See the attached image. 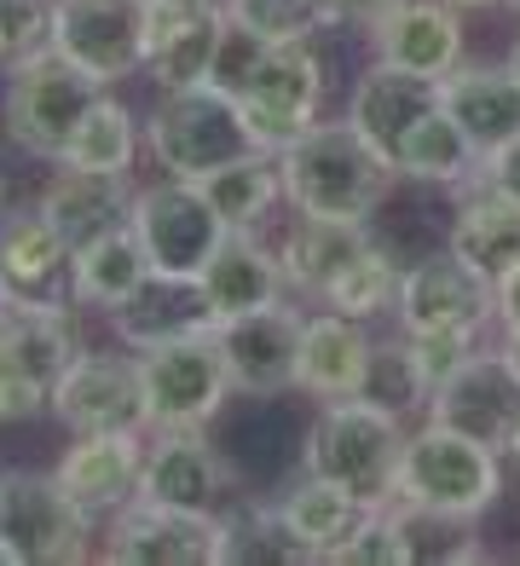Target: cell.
<instances>
[{
    "label": "cell",
    "mask_w": 520,
    "mask_h": 566,
    "mask_svg": "<svg viewBox=\"0 0 520 566\" xmlns=\"http://www.w3.org/2000/svg\"><path fill=\"white\" fill-rule=\"evenodd\" d=\"M278 168H283V202L295 214L353 220V226H371L399 179L394 163L342 116L312 122L290 150H278Z\"/></svg>",
    "instance_id": "cell-1"
},
{
    "label": "cell",
    "mask_w": 520,
    "mask_h": 566,
    "mask_svg": "<svg viewBox=\"0 0 520 566\" xmlns=\"http://www.w3.org/2000/svg\"><path fill=\"white\" fill-rule=\"evenodd\" d=\"M405 433L410 428L371 399H324L312 405V422L301 428V469L324 474L358 503L382 509L399 492Z\"/></svg>",
    "instance_id": "cell-2"
},
{
    "label": "cell",
    "mask_w": 520,
    "mask_h": 566,
    "mask_svg": "<svg viewBox=\"0 0 520 566\" xmlns=\"http://www.w3.org/2000/svg\"><path fill=\"white\" fill-rule=\"evenodd\" d=\"M503 492H509V457L503 451L468 440V433L434 422V417L410 422L394 497L457 514V521H486V514L503 509Z\"/></svg>",
    "instance_id": "cell-3"
},
{
    "label": "cell",
    "mask_w": 520,
    "mask_h": 566,
    "mask_svg": "<svg viewBox=\"0 0 520 566\" xmlns=\"http://www.w3.org/2000/svg\"><path fill=\"white\" fill-rule=\"evenodd\" d=\"M93 98H98L93 75L82 64H70L59 46H41V53L18 59L7 70V82H0V134H7L18 157L52 168Z\"/></svg>",
    "instance_id": "cell-4"
},
{
    "label": "cell",
    "mask_w": 520,
    "mask_h": 566,
    "mask_svg": "<svg viewBox=\"0 0 520 566\" xmlns=\"http://www.w3.org/2000/svg\"><path fill=\"white\" fill-rule=\"evenodd\" d=\"M254 139H249V122L238 111V98L220 93L215 82L202 87H168L150 98L145 111V157L179 174V179H208L215 168L249 157Z\"/></svg>",
    "instance_id": "cell-5"
},
{
    "label": "cell",
    "mask_w": 520,
    "mask_h": 566,
    "mask_svg": "<svg viewBox=\"0 0 520 566\" xmlns=\"http://www.w3.org/2000/svg\"><path fill=\"white\" fill-rule=\"evenodd\" d=\"M139 381H145L150 433L156 428H215L231 410V399H238L215 324L145 347L139 353Z\"/></svg>",
    "instance_id": "cell-6"
},
{
    "label": "cell",
    "mask_w": 520,
    "mask_h": 566,
    "mask_svg": "<svg viewBox=\"0 0 520 566\" xmlns=\"http://www.w3.org/2000/svg\"><path fill=\"white\" fill-rule=\"evenodd\" d=\"M324 41H272L267 53H260L254 75L238 93V111L249 122L254 150H272L278 157V150H290L312 122H324V98H330Z\"/></svg>",
    "instance_id": "cell-7"
},
{
    "label": "cell",
    "mask_w": 520,
    "mask_h": 566,
    "mask_svg": "<svg viewBox=\"0 0 520 566\" xmlns=\"http://www.w3.org/2000/svg\"><path fill=\"white\" fill-rule=\"evenodd\" d=\"M98 555V526L64 497L52 469H7L0 566H75Z\"/></svg>",
    "instance_id": "cell-8"
},
{
    "label": "cell",
    "mask_w": 520,
    "mask_h": 566,
    "mask_svg": "<svg viewBox=\"0 0 520 566\" xmlns=\"http://www.w3.org/2000/svg\"><path fill=\"white\" fill-rule=\"evenodd\" d=\"M127 220H134L139 243L150 254V272L179 277V283H197L208 254H215L231 231L220 220V209L208 202V191L197 179H179V174H163V179H150V186H139Z\"/></svg>",
    "instance_id": "cell-9"
},
{
    "label": "cell",
    "mask_w": 520,
    "mask_h": 566,
    "mask_svg": "<svg viewBox=\"0 0 520 566\" xmlns=\"http://www.w3.org/2000/svg\"><path fill=\"white\" fill-rule=\"evenodd\" d=\"M52 422L64 433H150L139 353L134 347H82L52 388Z\"/></svg>",
    "instance_id": "cell-10"
},
{
    "label": "cell",
    "mask_w": 520,
    "mask_h": 566,
    "mask_svg": "<svg viewBox=\"0 0 520 566\" xmlns=\"http://www.w3.org/2000/svg\"><path fill=\"white\" fill-rule=\"evenodd\" d=\"M394 329H468V336H498L491 324V277L468 266L451 243H439L399 272Z\"/></svg>",
    "instance_id": "cell-11"
},
{
    "label": "cell",
    "mask_w": 520,
    "mask_h": 566,
    "mask_svg": "<svg viewBox=\"0 0 520 566\" xmlns=\"http://www.w3.org/2000/svg\"><path fill=\"white\" fill-rule=\"evenodd\" d=\"M220 509H168L134 497L98 532V560L111 566H220Z\"/></svg>",
    "instance_id": "cell-12"
},
{
    "label": "cell",
    "mask_w": 520,
    "mask_h": 566,
    "mask_svg": "<svg viewBox=\"0 0 520 566\" xmlns=\"http://www.w3.org/2000/svg\"><path fill=\"white\" fill-rule=\"evenodd\" d=\"M52 46L82 64L98 87L145 75V0H59Z\"/></svg>",
    "instance_id": "cell-13"
},
{
    "label": "cell",
    "mask_w": 520,
    "mask_h": 566,
    "mask_svg": "<svg viewBox=\"0 0 520 566\" xmlns=\"http://www.w3.org/2000/svg\"><path fill=\"white\" fill-rule=\"evenodd\" d=\"M238 462L215 440V428H156L145 446L139 497L168 509H226L238 492Z\"/></svg>",
    "instance_id": "cell-14"
},
{
    "label": "cell",
    "mask_w": 520,
    "mask_h": 566,
    "mask_svg": "<svg viewBox=\"0 0 520 566\" xmlns=\"http://www.w3.org/2000/svg\"><path fill=\"white\" fill-rule=\"evenodd\" d=\"M301 324H306V301H295V295L260 306V313L215 324L238 399H283V394H295Z\"/></svg>",
    "instance_id": "cell-15"
},
{
    "label": "cell",
    "mask_w": 520,
    "mask_h": 566,
    "mask_svg": "<svg viewBox=\"0 0 520 566\" xmlns=\"http://www.w3.org/2000/svg\"><path fill=\"white\" fill-rule=\"evenodd\" d=\"M428 417L509 457L514 433H520V370L503 358L498 342H486L446 388H434Z\"/></svg>",
    "instance_id": "cell-16"
},
{
    "label": "cell",
    "mask_w": 520,
    "mask_h": 566,
    "mask_svg": "<svg viewBox=\"0 0 520 566\" xmlns=\"http://www.w3.org/2000/svg\"><path fill=\"white\" fill-rule=\"evenodd\" d=\"M145 446H150V433H70L64 457L52 462V480L104 532V521H116L139 497Z\"/></svg>",
    "instance_id": "cell-17"
},
{
    "label": "cell",
    "mask_w": 520,
    "mask_h": 566,
    "mask_svg": "<svg viewBox=\"0 0 520 566\" xmlns=\"http://www.w3.org/2000/svg\"><path fill=\"white\" fill-rule=\"evenodd\" d=\"M468 12H457L451 0H394L376 23H364V53L382 64H399L416 75H446L468 59Z\"/></svg>",
    "instance_id": "cell-18"
},
{
    "label": "cell",
    "mask_w": 520,
    "mask_h": 566,
    "mask_svg": "<svg viewBox=\"0 0 520 566\" xmlns=\"http://www.w3.org/2000/svg\"><path fill=\"white\" fill-rule=\"evenodd\" d=\"M428 111H439V75H416L399 64H382L371 53H364L358 75L347 82V98H342V122H353L387 163H394L399 139Z\"/></svg>",
    "instance_id": "cell-19"
},
{
    "label": "cell",
    "mask_w": 520,
    "mask_h": 566,
    "mask_svg": "<svg viewBox=\"0 0 520 566\" xmlns=\"http://www.w3.org/2000/svg\"><path fill=\"white\" fill-rule=\"evenodd\" d=\"M220 0H145V75L156 93L168 87H202L215 70V46H220Z\"/></svg>",
    "instance_id": "cell-20"
},
{
    "label": "cell",
    "mask_w": 520,
    "mask_h": 566,
    "mask_svg": "<svg viewBox=\"0 0 520 566\" xmlns=\"http://www.w3.org/2000/svg\"><path fill=\"white\" fill-rule=\"evenodd\" d=\"M371 353H376V324L342 318V313H330V306H306L301 358H295V394L306 405L358 399L364 370H371Z\"/></svg>",
    "instance_id": "cell-21"
},
{
    "label": "cell",
    "mask_w": 520,
    "mask_h": 566,
    "mask_svg": "<svg viewBox=\"0 0 520 566\" xmlns=\"http://www.w3.org/2000/svg\"><path fill=\"white\" fill-rule=\"evenodd\" d=\"M197 290L215 324L260 313L272 301H290V277H283V261L272 249V231H226V243L208 254Z\"/></svg>",
    "instance_id": "cell-22"
},
{
    "label": "cell",
    "mask_w": 520,
    "mask_h": 566,
    "mask_svg": "<svg viewBox=\"0 0 520 566\" xmlns=\"http://www.w3.org/2000/svg\"><path fill=\"white\" fill-rule=\"evenodd\" d=\"M439 105L451 111L480 157H498L520 139V75L509 70V59H462L439 82Z\"/></svg>",
    "instance_id": "cell-23"
},
{
    "label": "cell",
    "mask_w": 520,
    "mask_h": 566,
    "mask_svg": "<svg viewBox=\"0 0 520 566\" xmlns=\"http://www.w3.org/2000/svg\"><path fill=\"white\" fill-rule=\"evenodd\" d=\"M70 261L75 249L59 238L35 202L0 209V277H7L12 301H70Z\"/></svg>",
    "instance_id": "cell-24"
},
{
    "label": "cell",
    "mask_w": 520,
    "mask_h": 566,
    "mask_svg": "<svg viewBox=\"0 0 520 566\" xmlns=\"http://www.w3.org/2000/svg\"><path fill=\"white\" fill-rule=\"evenodd\" d=\"M134 174H87V168H52L46 186L35 197V209L59 226V238L70 249H82L93 238H104L111 226L127 220V209H134Z\"/></svg>",
    "instance_id": "cell-25"
},
{
    "label": "cell",
    "mask_w": 520,
    "mask_h": 566,
    "mask_svg": "<svg viewBox=\"0 0 520 566\" xmlns=\"http://www.w3.org/2000/svg\"><path fill=\"white\" fill-rule=\"evenodd\" d=\"M278 514H283V526L295 532V544L306 549L312 566H330V555L347 544V537L364 526V514H371V503H358L353 492H342L335 480L324 474H306L295 469L290 480L272 492Z\"/></svg>",
    "instance_id": "cell-26"
},
{
    "label": "cell",
    "mask_w": 520,
    "mask_h": 566,
    "mask_svg": "<svg viewBox=\"0 0 520 566\" xmlns=\"http://www.w3.org/2000/svg\"><path fill=\"white\" fill-rule=\"evenodd\" d=\"M371 243V226H353V220H319V214H283V226L272 231V249L283 261V277H290V295L295 301H319L324 283L342 272L353 254Z\"/></svg>",
    "instance_id": "cell-27"
},
{
    "label": "cell",
    "mask_w": 520,
    "mask_h": 566,
    "mask_svg": "<svg viewBox=\"0 0 520 566\" xmlns=\"http://www.w3.org/2000/svg\"><path fill=\"white\" fill-rule=\"evenodd\" d=\"M145 283H150V254L139 243L134 220H122V226L104 231V238L82 243L70 261V301L82 306V313H98V318L116 313L122 301H134Z\"/></svg>",
    "instance_id": "cell-28"
},
{
    "label": "cell",
    "mask_w": 520,
    "mask_h": 566,
    "mask_svg": "<svg viewBox=\"0 0 520 566\" xmlns=\"http://www.w3.org/2000/svg\"><path fill=\"white\" fill-rule=\"evenodd\" d=\"M446 243L462 254L468 266H480L486 277H498L520 261V202L503 197L491 179H475L451 197V231Z\"/></svg>",
    "instance_id": "cell-29"
},
{
    "label": "cell",
    "mask_w": 520,
    "mask_h": 566,
    "mask_svg": "<svg viewBox=\"0 0 520 566\" xmlns=\"http://www.w3.org/2000/svg\"><path fill=\"white\" fill-rule=\"evenodd\" d=\"M394 174L410 179V186H434V191H451V197H457L462 186H475V179L486 174V157L468 145V134L451 122V111L439 105V111H428V116L399 139Z\"/></svg>",
    "instance_id": "cell-30"
},
{
    "label": "cell",
    "mask_w": 520,
    "mask_h": 566,
    "mask_svg": "<svg viewBox=\"0 0 520 566\" xmlns=\"http://www.w3.org/2000/svg\"><path fill=\"white\" fill-rule=\"evenodd\" d=\"M139 157H145V116L127 105L116 87H98V98L87 105V116L75 122V134H70L59 163L87 168V174H139Z\"/></svg>",
    "instance_id": "cell-31"
},
{
    "label": "cell",
    "mask_w": 520,
    "mask_h": 566,
    "mask_svg": "<svg viewBox=\"0 0 520 566\" xmlns=\"http://www.w3.org/2000/svg\"><path fill=\"white\" fill-rule=\"evenodd\" d=\"M104 324H111V342L145 353L156 342L186 336V329H202V324H215V318H208L197 283H179V277H156L150 272L145 290L134 301H122L116 313H104Z\"/></svg>",
    "instance_id": "cell-32"
},
{
    "label": "cell",
    "mask_w": 520,
    "mask_h": 566,
    "mask_svg": "<svg viewBox=\"0 0 520 566\" xmlns=\"http://www.w3.org/2000/svg\"><path fill=\"white\" fill-rule=\"evenodd\" d=\"M208 191V202L220 209V220L231 231H272L278 226V209H290L283 202V168L272 150H249V157L215 168L208 179H197Z\"/></svg>",
    "instance_id": "cell-33"
},
{
    "label": "cell",
    "mask_w": 520,
    "mask_h": 566,
    "mask_svg": "<svg viewBox=\"0 0 520 566\" xmlns=\"http://www.w3.org/2000/svg\"><path fill=\"white\" fill-rule=\"evenodd\" d=\"M220 526H226L220 566H312L272 497H243V492L226 497Z\"/></svg>",
    "instance_id": "cell-34"
},
{
    "label": "cell",
    "mask_w": 520,
    "mask_h": 566,
    "mask_svg": "<svg viewBox=\"0 0 520 566\" xmlns=\"http://www.w3.org/2000/svg\"><path fill=\"white\" fill-rule=\"evenodd\" d=\"M399 261L376 243V231H371V243H364L353 261L335 272L324 283V295L312 301V306H330V313H342V318H358V324H394V301H399Z\"/></svg>",
    "instance_id": "cell-35"
},
{
    "label": "cell",
    "mask_w": 520,
    "mask_h": 566,
    "mask_svg": "<svg viewBox=\"0 0 520 566\" xmlns=\"http://www.w3.org/2000/svg\"><path fill=\"white\" fill-rule=\"evenodd\" d=\"M405 544V566H468V560H491V549L480 544V521H457V514H439L423 503L394 497L387 503Z\"/></svg>",
    "instance_id": "cell-36"
},
{
    "label": "cell",
    "mask_w": 520,
    "mask_h": 566,
    "mask_svg": "<svg viewBox=\"0 0 520 566\" xmlns=\"http://www.w3.org/2000/svg\"><path fill=\"white\" fill-rule=\"evenodd\" d=\"M358 399L382 405L387 417H399L405 428L428 417L434 388L423 381V370H416V353H410V342H405V329L387 324V336H376V353H371V370H364Z\"/></svg>",
    "instance_id": "cell-37"
},
{
    "label": "cell",
    "mask_w": 520,
    "mask_h": 566,
    "mask_svg": "<svg viewBox=\"0 0 520 566\" xmlns=\"http://www.w3.org/2000/svg\"><path fill=\"white\" fill-rule=\"evenodd\" d=\"M220 7L267 41H324V35H335L330 0H220Z\"/></svg>",
    "instance_id": "cell-38"
},
{
    "label": "cell",
    "mask_w": 520,
    "mask_h": 566,
    "mask_svg": "<svg viewBox=\"0 0 520 566\" xmlns=\"http://www.w3.org/2000/svg\"><path fill=\"white\" fill-rule=\"evenodd\" d=\"M52 410V381H41L18 358V347L0 336V422H35Z\"/></svg>",
    "instance_id": "cell-39"
},
{
    "label": "cell",
    "mask_w": 520,
    "mask_h": 566,
    "mask_svg": "<svg viewBox=\"0 0 520 566\" xmlns=\"http://www.w3.org/2000/svg\"><path fill=\"white\" fill-rule=\"evenodd\" d=\"M405 342H410L416 370H423L428 388H446V381H451L491 336H468V329H416V336H405Z\"/></svg>",
    "instance_id": "cell-40"
},
{
    "label": "cell",
    "mask_w": 520,
    "mask_h": 566,
    "mask_svg": "<svg viewBox=\"0 0 520 566\" xmlns=\"http://www.w3.org/2000/svg\"><path fill=\"white\" fill-rule=\"evenodd\" d=\"M267 35H254L249 23H238V18H220V46H215V70H208V82H215L220 93H231L238 98L243 93V82L254 75V64H260V53H267Z\"/></svg>",
    "instance_id": "cell-41"
},
{
    "label": "cell",
    "mask_w": 520,
    "mask_h": 566,
    "mask_svg": "<svg viewBox=\"0 0 520 566\" xmlns=\"http://www.w3.org/2000/svg\"><path fill=\"white\" fill-rule=\"evenodd\" d=\"M330 566H405V544H399V526L387 514V503L364 514V526L330 555Z\"/></svg>",
    "instance_id": "cell-42"
},
{
    "label": "cell",
    "mask_w": 520,
    "mask_h": 566,
    "mask_svg": "<svg viewBox=\"0 0 520 566\" xmlns=\"http://www.w3.org/2000/svg\"><path fill=\"white\" fill-rule=\"evenodd\" d=\"M52 7L59 0H0V41H7L12 64L52 46Z\"/></svg>",
    "instance_id": "cell-43"
},
{
    "label": "cell",
    "mask_w": 520,
    "mask_h": 566,
    "mask_svg": "<svg viewBox=\"0 0 520 566\" xmlns=\"http://www.w3.org/2000/svg\"><path fill=\"white\" fill-rule=\"evenodd\" d=\"M491 324L498 336H520V261L491 277Z\"/></svg>",
    "instance_id": "cell-44"
},
{
    "label": "cell",
    "mask_w": 520,
    "mask_h": 566,
    "mask_svg": "<svg viewBox=\"0 0 520 566\" xmlns=\"http://www.w3.org/2000/svg\"><path fill=\"white\" fill-rule=\"evenodd\" d=\"M480 179H491V186H498L503 197H514L520 202V139L514 145H503L498 157H486V174Z\"/></svg>",
    "instance_id": "cell-45"
},
{
    "label": "cell",
    "mask_w": 520,
    "mask_h": 566,
    "mask_svg": "<svg viewBox=\"0 0 520 566\" xmlns=\"http://www.w3.org/2000/svg\"><path fill=\"white\" fill-rule=\"evenodd\" d=\"M394 0H330L335 12V30H364V23H376Z\"/></svg>",
    "instance_id": "cell-46"
},
{
    "label": "cell",
    "mask_w": 520,
    "mask_h": 566,
    "mask_svg": "<svg viewBox=\"0 0 520 566\" xmlns=\"http://www.w3.org/2000/svg\"><path fill=\"white\" fill-rule=\"evenodd\" d=\"M451 7H457V12H498L503 0H451Z\"/></svg>",
    "instance_id": "cell-47"
},
{
    "label": "cell",
    "mask_w": 520,
    "mask_h": 566,
    "mask_svg": "<svg viewBox=\"0 0 520 566\" xmlns=\"http://www.w3.org/2000/svg\"><path fill=\"white\" fill-rule=\"evenodd\" d=\"M491 342H498V347H503V358L520 370V336H491Z\"/></svg>",
    "instance_id": "cell-48"
},
{
    "label": "cell",
    "mask_w": 520,
    "mask_h": 566,
    "mask_svg": "<svg viewBox=\"0 0 520 566\" xmlns=\"http://www.w3.org/2000/svg\"><path fill=\"white\" fill-rule=\"evenodd\" d=\"M503 59H509V70L520 75V30H514V41H509V53H503Z\"/></svg>",
    "instance_id": "cell-49"
},
{
    "label": "cell",
    "mask_w": 520,
    "mask_h": 566,
    "mask_svg": "<svg viewBox=\"0 0 520 566\" xmlns=\"http://www.w3.org/2000/svg\"><path fill=\"white\" fill-rule=\"evenodd\" d=\"M7 202H12V174L0 168V209H7Z\"/></svg>",
    "instance_id": "cell-50"
},
{
    "label": "cell",
    "mask_w": 520,
    "mask_h": 566,
    "mask_svg": "<svg viewBox=\"0 0 520 566\" xmlns=\"http://www.w3.org/2000/svg\"><path fill=\"white\" fill-rule=\"evenodd\" d=\"M0 521H7V469H0Z\"/></svg>",
    "instance_id": "cell-51"
},
{
    "label": "cell",
    "mask_w": 520,
    "mask_h": 566,
    "mask_svg": "<svg viewBox=\"0 0 520 566\" xmlns=\"http://www.w3.org/2000/svg\"><path fill=\"white\" fill-rule=\"evenodd\" d=\"M7 306H12V290H7V277H0V313H7Z\"/></svg>",
    "instance_id": "cell-52"
},
{
    "label": "cell",
    "mask_w": 520,
    "mask_h": 566,
    "mask_svg": "<svg viewBox=\"0 0 520 566\" xmlns=\"http://www.w3.org/2000/svg\"><path fill=\"white\" fill-rule=\"evenodd\" d=\"M509 462H514V474H520V433H514V446H509Z\"/></svg>",
    "instance_id": "cell-53"
},
{
    "label": "cell",
    "mask_w": 520,
    "mask_h": 566,
    "mask_svg": "<svg viewBox=\"0 0 520 566\" xmlns=\"http://www.w3.org/2000/svg\"><path fill=\"white\" fill-rule=\"evenodd\" d=\"M12 70V59H7V41H0V75H7Z\"/></svg>",
    "instance_id": "cell-54"
},
{
    "label": "cell",
    "mask_w": 520,
    "mask_h": 566,
    "mask_svg": "<svg viewBox=\"0 0 520 566\" xmlns=\"http://www.w3.org/2000/svg\"><path fill=\"white\" fill-rule=\"evenodd\" d=\"M503 7H509V12H514V18H520V0H503Z\"/></svg>",
    "instance_id": "cell-55"
},
{
    "label": "cell",
    "mask_w": 520,
    "mask_h": 566,
    "mask_svg": "<svg viewBox=\"0 0 520 566\" xmlns=\"http://www.w3.org/2000/svg\"><path fill=\"white\" fill-rule=\"evenodd\" d=\"M197 7H208V0H197Z\"/></svg>",
    "instance_id": "cell-56"
}]
</instances>
